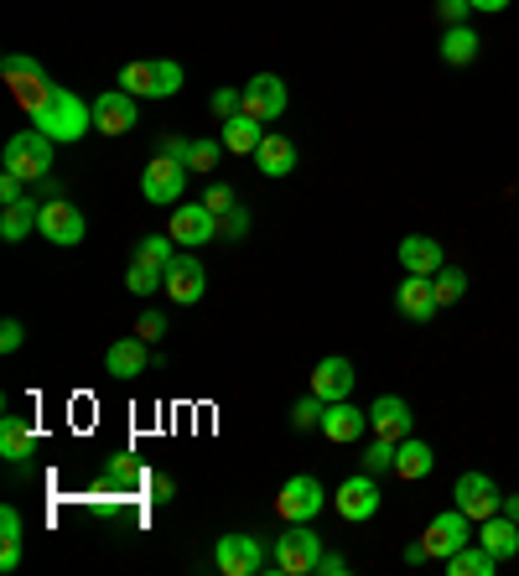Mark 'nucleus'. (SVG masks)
<instances>
[{"mask_svg":"<svg viewBox=\"0 0 519 576\" xmlns=\"http://www.w3.org/2000/svg\"><path fill=\"white\" fill-rule=\"evenodd\" d=\"M31 125L42 130V136H52L58 145H78L89 130H94V99L73 94V89H63V84H52L48 99L31 110Z\"/></svg>","mask_w":519,"mask_h":576,"instance_id":"1","label":"nucleus"},{"mask_svg":"<svg viewBox=\"0 0 519 576\" xmlns=\"http://www.w3.org/2000/svg\"><path fill=\"white\" fill-rule=\"evenodd\" d=\"M322 561V535L312 525H286L276 551H270V572L276 576H312Z\"/></svg>","mask_w":519,"mask_h":576,"instance_id":"2","label":"nucleus"},{"mask_svg":"<svg viewBox=\"0 0 519 576\" xmlns=\"http://www.w3.org/2000/svg\"><path fill=\"white\" fill-rule=\"evenodd\" d=\"M52 136H42L37 125L31 130H22V136H11L5 141V151H0V167L16 171L22 182H42V177H52Z\"/></svg>","mask_w":519,"mask_h":576,"instance_id":"3","label":"nucleus"},{"mask_svg":"<svg viewBox=\"0 0 519 576\" xmlns=\"http://www.w3.org/2000/svg\"><path fill=\"white\" fill-rule=\"evenodd\" d=\"M182 192H188V167L156 151L151 167L141 171V197L145 203H156V208H172V203H182Z\"/></svg>","mask_w":519,"mask_h":576,"instance_id":"4","label":"nucleus"},{"mask_svg":"<svg viewBox=\"0 0 519 576\" xmlns=\"http://www.w3.org/2000/svg\"><path fill=\"white\" fill-rule=\"evenodd\" d=\"M162 291L177 302V307H198L203 291H208V270H203V260H198L192 249H177V260L166 265V276H162Z\"/></svg>","mask_w":519,"mask_h":576,"instance_id":"5","label":"nucleus"},{"mask_svg":"<svg viewBox=\"0 0 519 576\" xmlns=\"http://www.w3.org/2000/svg\"><path fill=\"white\" fill-rule=\"evenodd\" d=\"M166 234L177 240V249H203L208 240H218V214H213L208 203H177Z\"/></svg>","mask_w":519,"mask_h":576,"instance_id":"6","label":"nucleus"},{"mask_svg":"<svg viewBox=\"0 0 519 576\" xmlns=\"http://www.w3.org/2000/svg\"><path fill=\"white\" fill-rule=\"evenodd\" d=\"M213 566L224 576H255L270 566V555H265V540H255V535H224L213 546Z\"/></svg>","mask_w":519,"mask_h":576,"instance_id":"7","label":"nucleus"},{"mask_svg":"<svg viewBox=\"0 0 519 576\" xmlns=\"http://www.w3.org/2000/svg\"><path fill=\"white\" fill-rule=\"evenodd\" d=\"M37 234L48 244H58V249H73V244H84L89 223H84V214L73 208L68 197H48V203H42V218H37Z\"/></svg>","mask_w":519,"mask_h":576,"instance_id":"8","label":"nucleus"},{"mask_svg":"<svg viewBox=\"0 0 519 576\" xmlns=\"http://www.w3.org/2000/svg\"><path fill=\"white\" fill-rule=\"evenodd\" d=\"M452 504L483 525V520H494L498 509H504V494H498V483L489 478V473H463L457 488H452Z\"/></svg>","mask_w":519,"mask_h":576,"instance_id":"9","label":"nucleus"},{"mask_svg":"<svg viewBox=\"0 0 519 576\" xmlns=\"http://www.w3.org/2000/svg\"><path fill=\"white\" fill-rule=\"evenodd\" d=\"M276 514H281L286 525H312V520L322 514V483L307 478V473L286 478L281 483V499H276Z\"/></svg>","mask_w":519,"mask_h":576,"instance_id":"10","label":"nucleus"},{"mask_svg":"<svg viewBox=\"0 0 519 576\" xmlns=\"http://www.w3.org/2000/svg\"><path fill=\"white\" fill-rule=\"evenodd\" d=\"M239 94H244V104H239V110H244V115H255V120H265V125H276L286 115V104H291L281 73H255V78H250Z\"/></svg>","mask_w":519,"mask_h":576,"instance_id":"11","label":"nucleus"},{"mask_svg":"<svg viewBox=\"0 0 519 576\" xmlns=\"http://www.w3.org/2000/svg\"><path fill=\"white\" fill-rule=\"evenodd\" d=\"M421 540H426V551H431V561H447V555H457L472 540V520L452 504V509H442V514L426 525Z\"/></svg>","mask_w":519,"mask_h":576,"instance_id":"12","label":"nucleus"},{"mask_svg":"<svg viewBox=\"0 0 519 576\" xmlns=\"http://www.w3.org/2000/svg\"><path fill=\"white\" fill-rule=\"evenodd\" d=\"M332 504H338V514H343L349 525L375 520V514H379V483H375V473L364 468V473H354V478H343V483H338V494H332Z\"/></svg>","mask_w":519,"mask_h":576,"instance_id":"13","label":"nucleus"},{"mask_svg":"<svg viewBox=\"0 0 519 576\" xmlns=\"http://www.w3.org/2000/svg\"><path fill=\"white\" fill-rule=\"evenodd\" d=\"M94 130L99 136H125V130H136V94L104 89V94L94 99Z\"/></svg>","mask_w":519,"mask_h":576,"instance_id":"14","label":"nucleus"},{"mask_svg":"<svg viewBox=\"0 0 519 576\" xmlns=\"http://www.w3.org/2000/svg\"><path fill=\"white\" fill-rule=\"evenodd\" d=\"M436 286H431V276H405L401 286H395V312L405 322H431L436 317Z\"/></svg>","mask_w":519,"mask_h":576,"instance_id":"15","label":"nucleus"},{"mask_svg":"<svg viewBox=\"0 0 519 576\" xmlns=\"http://www.w3.org/2000/svg\"><path fill=\"white\" fill-rule=\"evenodd\" d=\"M354 384H358V374H354V363L343 359V354H328V359L312 369V395H322V400H349L354 395Z\"/></svg>","mask_w":519,"mask_h":576,"instance_id":"16","label":"nucleus"},{"mask_svg":"<svg viewBox=\"0 0 519 576\" xmlns=\"http://www.w3.org/2000/svg\"><path fill=\"white\" fill-rule=\"evenodd\" d=\"M401 265H405V276H436L442 265H447V249L431 240V234H405L401 240Z\"/></svg>","mask_w":519,"mask_h":576,"instance_id":"17","label":"nucleus"},{"mask_svg":"<svg viewBox=\"0 0 519 576\" xmlns=\"http://www.w3.org/2000/svg\"><path fill=\"white\" fill-rule=\"evenodd\" d=\"M410 406H405L401 395H379L375 406H369V432L375 436H390V441H405L410 436Z\"/></svg>","mask_w":519,"mask_h":576,"instance_id":"18","label":"nucleus"},{"mask_svg":"<svg viewBox=\"0 0 519 576\" xmlns=\"http://www.w3.org/2000/svg\"><path fill=\"white\" fill-rule=\"evenodd\" d=\"M364 426H369V410L349 406V400H332V406L322 410V436H328V441H338V447L358 441V436H364Z\"/></svg>","mask_w":519,"mask_h":576,"instance_id":"19","label":"nucleus"},{"mask_svg":"<svg viewBox=\"0 0 519 576\" xmlns=\"http://www.w3.org/2000/svg\"><path fill=\"white\" fill-rule=\"evenodd\" d=\"M104 369L115 374V380H136L151 369V354H145V337H119L110 343V354H104Z\"/></svg>","mask_w":519,"mask_h":576,"instance_id":"20","label":"nucleus"},{"mask_svg":"<svg viewBox=\"0 0 519 576\" xmlns=\"http://www.w3.org/2000/svg\"><path fill=\"white\" fill-rule=\"evenodd\" d=\"M218 141H224V151H235V156H255L260 141H265V120H255V115H229L224 120V130H218Z\"/></svg>","mask_w":519,"mask_h":576,"instance_id":"21","label":"nucleus"},{"mask_svg":"<svg viewBox=\"0 0 519 576\" xmlns=\"http://www.w3.org/2000/svg\"><path fill=\"white\" fill-rule=\"evenodd\" d=\"M255 167L265 171V177H291V171H296V145L286 141L281 130H265V141H260V151H255Z\"/></svg>","mask_w":519,"mask_h":576,"instance_id":"22","label":"nucleus"},{"mask_svg":"<svg viewBox=\"0 0 519 576\" xmlns=\"http://www.w3.org/2000/svg\"><path fill=\"white\" fill-rule=\"evenodd\" d=\"M478 546H483V551H494L498 561H515V555H519V520H509V514L483 520V529H478Z\"/></svg>","mask_w":519,"mask_h":576,"instance_id":"23","label":"nucleus"},{"mask_svg":"<svg viewBox=\"0 0 519 576\" xmlns=\"http://www.w3.org/2000/svg\"><path fill=\"white\" fill-rule=\"evenodd\" d=\"M37 218H42V203L26 192L22 203H5V214H0V240L5 244H16V240H26L31 229H37Z\"/></svg>","mask_w":519,"mask_h":576,"instance_id":"24","label":"nucleus"},{"mask_svg":"<svg viewBox=\"0 0 519 576\" xmlns=\"http://www.w3.org/2000/svg\"><path fill=\"white\" fill-rule=\"evenodd\" d=\"M431 468H436V452H431L426 441H416V436H405L401 447H395V473H401L405 483H421V478H431Z\"/></svg>","mask_w":519,"mask_h":576,"instance_id":"25","label":"nucleus"},{"mask_svg":"<svg viewBox=\"0 0 519 576\" xmlns=\"http://www.w3.org/2000/svg\"><path fill=\"white\" fill-rule=\"evenodd\" d=\"M31 447H37L31 421H22V415H5V421H0V457H5V462H26V457H31Z\"/></svg>","mask_w":519,"mask_h":576,"instance_id":"26","label":"nucleus"},{"mask_svg":"<svg viewBox=\"0 0 519 576\" xmlns=\"http://www.w3.org/2000/svg\"><path fill=\"white\" fill-rule=\"evenodd\" d=\"M22 540H26L22 514L5 504L0 509V572H16V566H22Z\"/></svg>","mask_w":519,"mask_h":576,"instance_id":"27","label":"nucleus"},{"mask_svg":"<svg viewBox=\"0 0 519 576\" xmlns=\"http://www.w3.org/2000/svg\"><path fill=\"white\" fill-rule=\"evenodd\" d=\"M472 57H478V31H472L468 22L447 26V37H442V63H447V68H468Z\"/></svg>","mask_w":519,"mask_h":576,"instance_id":"28","label":"nucleus"},{"mask_svg":"<svg viewBox=\"0 0 519 576\" xmlns=\"http://www.w3.org/2000/svg\"><path fill=\"white\" fill-rule=\"evenodd\" d=\"M494 566H498V555L483 551L478 540H468L457 555H447V576H494Z\"/></svg>","mask_w":519,"mask_h":576,"instance_id":"29","label":"nucleus"},{"mask_svg":"<svg viewBox=\"0 0 519 576\" xmlns=\"http://www.w3.org/2000/svg\"><path fill=\"white\" fill-rule=\"evenodd\" d=\"M115 89H125V94H136V99H156V63H125Z\"/></svg>","mask_w":519,"mask_h":576,"instance_id":"30","label":"nucleus"},{"mask_svg":"<svg viewBox=\"0 0 519 576\" xmlns=\"http://www.w3.org/2000/svg\"><path fill=\"white\" fill-rule=\"evenodd\" d=\"M130 260H141V265H156V270H166V265L177 260V240L172 234H145L141 244H136V255Z\"/></svg>","mask_w":519,"mask_h":576,"instance_id":"31","label":"nucleus"},{"mask_svg":"<svg viewBox=\"0 0 519 576\" xmlns=\"http://www.w3.org/2000/svg\"><path fill=\"white\" fill-rule=\"evenodd\" d=\"M431 286H436V302L452 307V302H463V296H468V276H463L457 265H442V270L431 276Z\"/></svg>","mask_w":519,"mask_h":576,"instance_id":"32","label":"nucleus"},{"mask_svg":"<svg viewBox=\"0 0 519 576\" xmlns=\"http://www.w3.org/2000/svg\"><path fill=\"white\" fill-rule=\"evenodd\" d=\"M162 276H166V270H156V265L130 260V270H125V291H136V296H151V291H162Z\"/></svg>","mask_w":519,"mask_h":576,"instance_id":"33","label":"nucleus"},{"mask_svg":"<svg viewBox=\"0 0 519 576\" xmlns=\"http://www.w3.org/2000/svg\"><path fill=\"white\" fill-rule=\"evenodd\" d=\"M395 447H401V441L375 436V441L364 447V468H369V473H395Z\"/></svg>","mask_w":519,"mask_h":576,"instance_id":"34","label":"nucleus"},{"mask_svg":"<svg viewBox=\"0 0 519 576\" xmlns=\"http://www.w3.org/2000/svg\"><path fill=\"white\" fill-rule=\"evenodd\" d=\"M322 410H328V400H322V395L296 400V406H291V426H296V432H317V426H322Z\"/></svg>","mask_w":519,"mask_h":576,"instance_id":"35","label":"nucleus"},{"mask_svg":"<svg viewBox=\"0 0 519 576\" xmlns=\"http://www.w3.org/2000/svg\"><path fill=\"white\" fill-rule=\"evenodd\" d=\"M0 78L11 84V78H48V73H42L37 57H26V52H5V57H0Z\"/></svg>","mask_w":519,"mask_h":576,"instance_id":"36","label":"nucleus"},{"mask_svg":"<svg viewBox=\"0 0 519 576\" xmlns=\"http://www.w3.org/2000/svg\"><path fill=\"white\" fill-rule=\"evenodd\" d=\"M48 89H52L48 78H11V94H16V104H22L26 115H31V110L48 99Z\"/></svg>","mask_w":519,"mask_h":576,"instance_id":"37","label":"nucleus"},{"mask_svg":"<svg viewBox=\"0 0 519 576\" xmlns=\"http://www.w3.org/2000/svg\"><path fill=\"white\" fill-rule=\"evenodd\" d=\"M218 156H224V141H192L188 171H213L218 167Z\"/></svg>","mask_w":519,"mask_h":576,"instance_id":"38","label":"nucleus"},{"mask_svg":"<svg viewBox=\"0 0 519 576\" xmlns=\"http://www.w3.org/2000/svg\"><path fill=\"white\" fill-rule=\"evenodd\" d=\"M182 89V63H172V57H156V99H172Z\"/></svg>","mask_w":519,"mask_h":576,"instance_id":"39","label":"nucleus"},{"mask_svg":"<svg viewBox=\"0 0 519 576\" xmlns=\"http://www.w3.org/2000/svg\"><path fill=\"white\" fill-rule=\"evenodd\" d=\"M203 203H208L213 214L224 218V214H229V208H239V192H235V188H229V182H213V188H208V192H203Z\"/></svg>","mask_w":519,"mask_h":576,"instance_id":"40","label":"nucleus"},{"mask_svg":"<svg viewBox=\"0 0 519 576\" xmlns=\"http://www.w3.org/2000/svg\"><path fill=\"white\" fill-rule=\"evenodd\" d=\"M239 104H244V94H239V89H213V99H208V110L218 115V120L239 115Z\"/></svg>","mask_w":519,"mask_h":576,"instance_id":"41","label":"nucleus"},{"mask_svg":"<svg viewBox=\"0 0 519 576\" xmlns=\"http://www.w3.org/2000/svg\"><path fill=\"white\" fill-rule=\"evenodd\" d=\"M218 234H224V240H244V234H250V214H244V208H229V214L218 218Z\"/></svg>","mask_w":519,"mask_h":576,"instance_id":"42","label":"nucleus"},{"mask_svg":"<svg viewBox=\"0 0 519 576\" xmlns=\"http://www.w3.org/2000/svg\"><path fill=\"white\" fill-rule=\"evenodd\" d=\"M136 337H145V343H162V337H166V317L162 312H141V322H136Z\"/></svg>","mask_w":519,"mask_h":576,"instance_id":"43","label":"nucleus"},{"mask_svg":"<svg viewBox=\"0 0 519 576\" xmlns=\"http://www.w3.org/2000/svg\"><path fill=\"white\" fill-rule=\"evenodd\" d=\"M468 11H472V0H436V16L447 26H463L468 22Z\"/></svg>","mask_w":519,"mask_h":576,"instance_id":"44","label":"nucleus"},{"mask_svg":"<svg viewBox=\"0 0 519 576\" xmlns=\"http://www.w3.org/2000/svg\"><path fill=\"white\" fill-rule=\"evenodd\" d=\"M22 343H26V328L16 322V317H5V322H0V348H5V354H16Z\"/></svg>","mask_w":519,"mask_h":576,"instance_id":"45","label":"nucleus"},{"mask_svg":"<svg viewBox=\"0 0 519 576\" xmlns=\"http://www.w3.org/2000/svg\"><path fill=\"white\" fill-rule=\"evenodd\" d=\"M26 197V182L16 171H0V203H22Z\"/></svg>","mask_w":519,"mask_h":576,"instance_id":"46","label":"nucleus"},{"mask_svg":"<svg viewBox=\"0 0 519 576\" xmlns=\"http://www.w3.org/2000/svg\"><path fill=\"white\" fill-rule=\"evenodd\" d=\"M162 156H172V162H182L188 167V151H192V141H182V136H162V145H156Z\"/></svg>","mask_w":519,"mask_h":576,"instance_id":"47","label":"nucleus"},{"mask_svg":"<svg viewBox=\"0 0 519 576\" xmlns=\"http://www.w3.org/2000/svg\"><path fill=\"white\" fill-rule=\"evenodd\" d=\"M317 572H322V576H349V561H343L338 551H322V561H317Z\"/></svg>","mask_w":519,"mask_h":576,"instance_id":"48","label":"nucleus"},{"mask_svg":"<svg viewBox=\"0 0 519 576\" xmlns=\"http://www.w3.org/2000/svg\"><path fill=\"white\" fill-rule=\"evenodd\" d=\"M426 561H431L426 540H410V546H405V566H426Z\"/></svg>","mask_w":519,"mask_h":576,"instance_id":"49","label":"nucleus"},{"mask_svg":"<svg viewBox=\"0 0 519 576\" xmlns=\"http://www.w3.org/2000/svg\"><path fill=\"white\" fill-rule=\"evenodd\" d=\"M472 11H489V16H498V11H509V0H472Z\"/></svg>","mask_w":519,"mask_h":576,"instance_id":"50","label":"nucleus"},{"mask_svg":"<svg viewBox=\"0 0 519 576\" xmlns=\"http://www.w3.org/2000/svg\"><path fill=\"white\" fill-rule=\"evenodd\" d=\"M151 494H156V504H166L172 499V478H151Z\"/></svg>","mask_w":519,"mask_h":576,"instance_id":"51","label":"nucleus"},{"mask_svg":"<svg viewBox=\"0 0 519 576\" xmlns=\"http://www.w3.org/2000/svg\"><path fill=\"white\" fill-rule=\"evenodd\" d=\"M498 514H509V520H519V494H504V509Z\"/></svg>","mask_w":519,"mask_h":576,"instance_id":"52","label":"nucleus"}]
</instances>
